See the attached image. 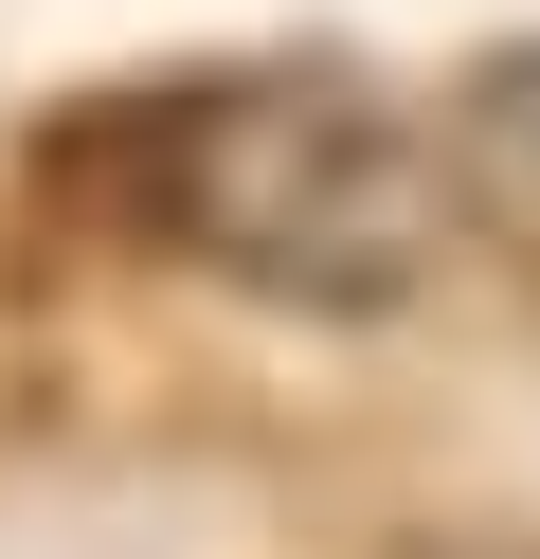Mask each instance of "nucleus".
I'll use <instances>...</instances> for the list:
<instances>
[{
	"label": "nucleus",
	"mask_w": 540,
	"mask_h": 559,
	"mask_svg": "<svg viewBox=\"0 0 540 559\" xmlns=\"http://www.w3.org/2000/svg\"><path fill=\"white\" fill-rule=\"evenodd\" d=\"M72 181H108V217L144 253L216 271L252 307H307V325H379L432 289V253L468 235L451 145L396 109L343 55H252V73H180L127 109L72 127Z\"/></svg>",
	"instance_id": "f257e3e1"
},
{
	"label": "nucleus",
	"mask_w": 540,
	"mask_h": 559,
	"mask_svg": "<svg viewBox=\"0 0 540 559\" xmlns=\"http://www.w3.org/2000/svg\"><path fill=\"white\" fill-rule=\"evenodd\" d=\"M432 145H451V199H468V235H487V253L540 289V37H504L487 73L432 109Z\"/></svg>",
	"instance_id": "f03ea898"
},
{
	"label": "nucleus",
	"mask_w": 540,
	"mask_h": 559,
	"mask_svg": "<svg viewBox=\"0 0 540 559\" xmlns=\"http://www.w3.org/2000/svg\"><path fill=\"white\" fill-rule=\"evenodd\" d=\"M415 559H540V542H415Z\"/></svg>",
	"instance_id": "7ed1b4c3"
}]
</instances>
